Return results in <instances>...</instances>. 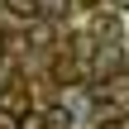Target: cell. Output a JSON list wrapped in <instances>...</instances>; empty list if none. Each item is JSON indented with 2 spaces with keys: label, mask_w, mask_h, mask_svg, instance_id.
Wrapping results in <instances>:
<instances>
[{
  "label": "cell",
  "mask_w": 129,
  "mask_h": 129,
  "mask_svg": "<svg viewBox=\"0 0 129 129\" xmlns=\"http://www.w3.org/2000/svg\"><path fill=\"white\" fill-rule=\"evenodd\" d=\"M5 10L19 19H38V0H5Z\"/></svg>",
  "instance_id": "obj_2"
},
{
  "label": "cell",
  "mask_w": 129,
  "mask_h": 129,
  "mask_svg": "<svg viewBox=\"0 0 129 129\" xmlns=\"http://www.w3.org/2000/svg\"><path fill=\"white\" fill-rule=\"evenodd\" d=\"M38 10H48V14H62V10H67V0H38Z\"/></svg>",
  "instance_id": "obj_5"
},
{
  "label": "cell",
  "mask_w": 129,
  "mask_h": 129,
  "mask_svg": "<svg viewBox=\"0 0 129 129\" xmlns=\"http://www.w3.org/2000/svg\"><path fill=\"white\" fill-rule=\"evenodd\" d=\"M115 72H120V48L105 43V48L96 53V77H115Z\"/></svg>",
  "instance_id": "obj_1"
},
{
  "label": "cell",
  "mask_w": 129,
  "mask_h": 129,
  "mask_svg": "<svg viewBox=\"0 0 129 129\" xmlns=\"http://www.w3.org/2000/svg\"><path fill=\"white\" fill-rule=\"evenodd\" d=\"M19 129H48V115H38V110H34V115H24V120H19Z\"/></svg>",
  "instance_id": "obj_3"
},
{
  "label": "cell",
  "mask_w": 129,
  "mask_h": 129,
  "mask_svg": "<svg viewBox=\"0 0 129 129\" xmlns=\"http://www.w3.org/2000/svg\"><path fill=\"white\" fill-rule=\"evenodd\" d=\"M96 29H101V34H110V38H115V29H120V24H115V19H110V14H101V19H96Z\"/></svg>",
  "instance_id": "obj_4"
},
{
  "label": "cell",
  "mask_w": 129,
  "mask_h": 129,
  "mask_svg": "<svg viewBox=\"0 0 129 129\" xmlns=\"http://www.w3.org/2000/svg\"><path fill=\"white\" fill-rule=\"evenodd\" d=\"M115 5H120V10H129V0H115Z\"/></svg>",
  "instance_id": "obj_6"
}]
</instances>
